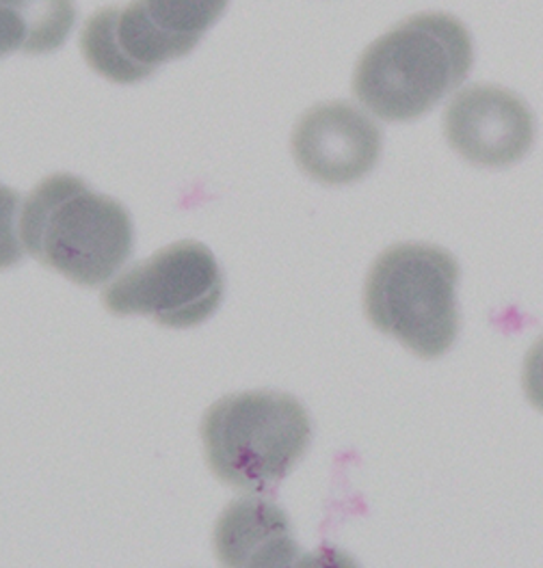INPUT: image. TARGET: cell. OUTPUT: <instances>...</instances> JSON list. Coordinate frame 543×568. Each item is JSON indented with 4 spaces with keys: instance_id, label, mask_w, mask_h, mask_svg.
<instances>
[{
    "instance_id": "52a82bcc",
    "label": "cell",
    "mask_w": 543,
    "mask_h": 568,
    "mask_svg": "<svg viewBox=\"0 0 543 568\" xmlns=\"http://www.w3.org/2000/svg\"><path fill=\"white\" fill-rule=\"evenodd\" d=\"M444 132L451 148L467 163L501 169L529 154L535 141V120L513 91L474 84L451 100Z\"/></svg>"
},
{
    "instance_id": "8fae6325",
    "label": "cell",
    "mask_w": 543,
    "mask_h": 568,
    "mask_svg": "<svg viewBox=\"0 0 543 568\" xmlns=\"http://www.w3.org/2000/svg\"><path fill=\"white\" fill-rule=\"evenodd\" d=\"M20 203L22 197L0 184V271L18 266L24 257L20 234Z\"/></svg>"
},
{
    "instance_id": "277c9868",
    "label": "cell",
    "mask_w": 543,
    "mask_h": 568,
    "mask_svg": "<svg viewBox=\"0 0 543 568\" xmlns=\"http://www.w3.org/2000/svg\"><path fill=\"white\" fill-rule=\"evenodd\" d=\"M460 264L429 244H396L376 257L364 287V310L376 331L422 359L442 357L457 339Z\"/></svg>"
},
{
    "instance_id": "5b68a950",
    "label": "cell",
    "mask_w": 543,
    "mask_h": 568,
    "mask_svg": "<svg viewBox=\"0 0 543 568\" xmlns=\"http://www.w3.org/2000/svg\"><path fill=\"white\" fill-rule=\"evenodd\" d=\"M230 0H132L87 18L81 52L107 81L134 84L163 63L182 59L204 40Z\"/></svg>"
},
{
    "instance_id": "6da1fadb",
    "label": "cell",
    "mask_w": 543,
    "mask_h": 568,
    "mask_svg": "<svg viewBox=\"0 0 543 568\" xmlns=\"http://www.w3.org/2000/svg\"><path fill=\"white\" fill-rule=\"evenodd\" d=\"M472 61V38L457 18L420 13L364 50L353 93L383 122H412L467 79Z\"/></svg>"
},
{
    "instance_id": "9c48e42d",
    "label": "cell",
    "mask_w": 543,
    "mask_h": 568,
    "mask_svg": "<svg viewBox=\"0 0 543 568\" xmlns=\"http://www.w3.org/2000/svg\"><path fill=\"white\" fill-rule=\"evenodd\" d=\"M212 542L225 567H291L299 556L291 519L262 495L232 501L214 526Z\"/></svg>"
},
{
    "instance_id": "7c38bea8",
    "label": "cell",
    "mask_w": 543,
    "mask_h": 568,
    "mask_svg": "<svg viewBox=\"0 0 543 568\" xmlns=\"http://www.w3.org/2000/svg\"><path fill=\"white\" fill-rule=\"evenodd\" d=\"M522 385L529 403L543 410V337L526 355Z\"/></svg>"
},
{
    "instance_id": "8992f818",
    "label": "cell",
    "mask_w": 543,
    "mask_h": 568,
    "mask_svg": "<svg viewBox=\"0 0 543 568\" xmlns=\"http://www.w3.org/2000/svg\"><path fill=\"white\" fill-rule=\"evenodd\" d=\"M225 280L214 253L195 241L169 244L124 271L102 292L113 316H145L169 328H193L219 310Z\"/></svg>"
},
{
    "instance_id": "3957f363",
    "label": "cell",
    "mask_w": 543,
    "mask_h": 568,
    "mask_svg": "<svg viewBox=\"0 0 543 568\" xmlns=\"http://www.w3.org/2000/svg\"><path fill=\"white\" fill-rule=\"evenodd\" d=\"M200 433L214 478L245 495H275L312 444L305 406L269 389L217 400Z\"/></svg>"
},
{
    "instance_id": "4fadbf2b",
    "label": "cell",
    "mask_w": 543,
    "mask_h": 568,
    "mask_svg": "<svg viewBox=\"0 0 543 568\" xmlns=\"http://www.w3.org/2000/svg\"><path fill=\"white\" fill-rule=\"evenodd\" d=\"M22 43H24L22 24L9 9L0 7V59L11 54L13 50H22Z\"/></svg>"
},
{
    "instance_id": "ba28073f",
    "label": "cell",
    "mask_w": 543,
    "mask_h": 568,
    "mask_svg": "<svg viewBox=\"0 0 543 568\" xmlns=\"http://www.w3.org/2000/svg\"><path fill=\"white\" fill-rule=\"evenodd\" d=\"M299 169L328 186H344L373 171L381 130L349 102H325L301 115L291 139Z\"/></svg>"
},
{
    "instance_id": "30bf717a",
    "label": "cell",
    "mask_w": 543,
    "mask_h": 568,
    "mask_svg": "<svg viewBox=\"0 0 543 568\" xmlns=\"http://www.w3.org/2000/svg\"><path fill=\"white\" fill-rule=\"evenodd\" d=\"M24 31L22 52L48 54L59 50L70 38L77 22L74 0H0Z\"/></svg>"
},
{
    "instance_id": "7a4b0ae2",
    "label": "cell",
    "mask_w": 543,
    "mask_h": 568,
    "mask_svg": "<svg viewBox=\"0 0 543 568\" xmlns=\"http://www.w3.org/2000/svg\"><path fill=\"white\" fill-rule=\"evenodd\" d=\"M20 234L31 257L83 287L107 284L134 248V225L124 205L70 173L48 175L31 191Z\"/></svg>"
}]
</instances>
